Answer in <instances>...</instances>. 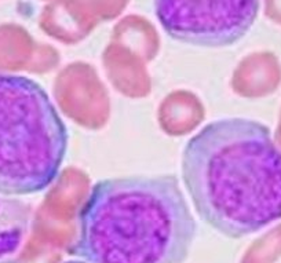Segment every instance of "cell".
Listing matches in <instances>:
<instances>
[{
  "instance_id": "cell-1",
  "label": "cell",
  "mask_w": 281,
  "mask_h": 263,
  "mask_svg": "<svg viewBox=\"0 0 281 263\" xmlns=\"http://www.w3.org/2000/svg\"><path fill=\"white\" fill-rule=\"evenodd\" d=\"M182 178L198 216L226 237L281 219V150L259 121L228 117L204 126L183 149Z\"/></svg>"
},
{
  "instance_id": "cell-4",
  "label": "cell",
  "mask_w": 281,
  "mask_h": 263,
  "mask_svg": "<svg viewBox=\"0 0 281 263\" xmlns=\"http://www.w3.org/2000/svg\"><path fill=\"white\" fill-rule=\"evenodd\" d=\"M154 13L171 39L198 47H228L256 21L259 0H154Z\"/></svg>"
},
{
  "instance_id": "cell-2",
  "label": "cell",
  "mask_w": 281,
  "mask_h": 263,
  "mask_svg": "<svg viewBox=\"0 0 281 263\" xmlns=\"http://www.w3.org/2000/svg\"><path fill=\"white\" fill-rule=\"evenodd\" d=\"M196 230L177 177L103 179L79 213L70 255L88 263H183Z\"/></svg>"
},
{
  "instance_id": "cell-3",
  "label": "cell",
  "mask_w": 281,
  "mask_h": 263,
  "mask_svg": "<svg viewBox=\"0 0 281 263\" xmlns=\"http://www.w3.org/2000/svg\"><path fill=\"white\" fill-rule=\"evenodd\" d=\"M66 149V126L46 90L29 77L0 73V195L49 189Z\"/></svg>"
},
{
  "instance_id": "cell-5",
  "label": "cell",
  "mask_w": 281,
  "mask_h": 263,
  "mask_svg": "<svg viewBox=\"0 0 281 263\" xmlns=\"http://www.w3.org/2000/svg\"><path fill=\"white\" fill-rule=\"evenodd\" d=\"M31 223L25 203L0 197V261L14 255L22 246Z\"/></svg>"
},
{
  "instance_id": "cell-7",
  "label": "cell",
  "mask_w": 281,
  "mask_h": 263,
  "mask_svg": "<svg viewBox=\"0 0 281 263\" xmlns=\"http://www.w3.org/2000/svg\"><path fill=\"white\" fill-rule=\"evenodd\" d=\"M0 263H16V262H10V261H0Z\"/></svg>"
},
{
  "instance_id": "cell-6",
  "label": "cell",
  "mask_w": 281,
  "mask_h": 263,
  "mask_svg": "<svg viewBox=\"0 0 281 263\" xmlns=\"http://www.w3.org/2000/svg\"><path fill=\"white\" fill-rule=\"evenodd\" d=\"M64 263H88V262H85V261H66V262Z\"/></svg>"
}]
</instances>
